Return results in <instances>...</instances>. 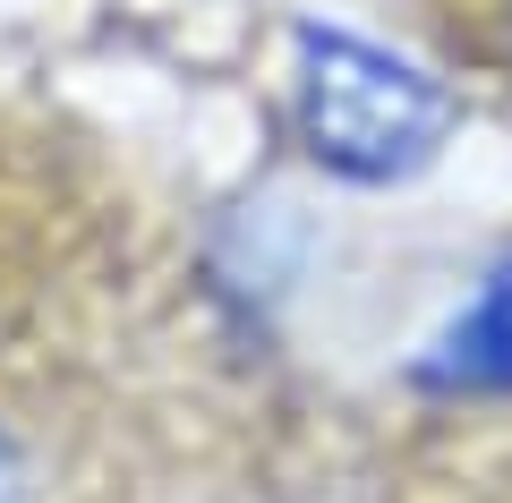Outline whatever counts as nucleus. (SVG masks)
<instances>
[{"mask_svg": "<svg viewBox=\"0 0 512 503\" xmlns=\"http://www.w3.org/2000/svg\"><path fill=\"white\" fill-rule=\"evenodd\" d=\"M0 503H35V461L9 427H0Z\"/></svg>", "mask_w": 512, "mask_h": 503, "instance_id": "7ed1b4c3", "label": "nucleus"}, {"mask_svg": "<svg viewBox=\"0 0 512 503\" xmlns=\"http://www.w3.org/2000/svg\"><path fill=\"white\" fill-rule=\"evenodd\" d=\"M291 120L325 171L342 180H410L444 154L453 137V94L419 69V60L384 52L359 35H325L308 26L299 35V69H291Z\"/></svg>", "mask_w": 512, "mask_h": 503, "instance_id": "f257e3e1", "label": "nucleus"}, {"mask_svg": "<svg viewBox=\"0 0 512 503\" xmlns=\"http://www.w3.org/2000/svg\"><path fill=\"white\" fill-rule=\"evenodd\" d=\"M419 384H436V393H512V256L436 333V350L419 359Z\"/></svg>", "mask_w": 512, "mask_h": 503, "instance_id": "f03ea898", "label": "nucleus"}]
</instances>
